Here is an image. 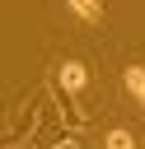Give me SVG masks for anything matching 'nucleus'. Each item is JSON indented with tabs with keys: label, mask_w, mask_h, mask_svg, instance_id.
I'll return each instance as SVG.
<instances>
[{
	"label": "nucleus",
	"mask_w": 145,
	"mask_h": 149,
	"mask_svg": "<svg viewBox=\"0 0 145 149\" xmlns=\"http://www.w3.org/2000/svg\"><path fill=\"white\" fill-rule=\"evenodd\" d=\"M103 144H108V149H136V135H131V130H108Z\"/></svg>",
	"instance_id": "20e7f679"
},
{
	"label": "nucleus",
	"mask_w": 145,
	"mask_h": 149,
	"mask_svg": "<svg viewBox=\"0 0 145 149\" xmlns=\"http://www.w3.org/2000/svg\"><path fill=\"white\" fill-rule=\"evenodd\" d=\"M122 79H126L131 98H145V65H126V70H122Z\"/></svg>",
	"instance_id": "f03ea898"
},
{
	"label": "nucleus",
	"mask_w": 145,
	"mask_h": 149,
	"mask_svg": "<svg viewBox=\"0 0 145 149\" xmlns=\"http://www.w3.org/2000/svg\"><path fill=\"white\" fill-rule=\"evenodd\" d=\"M56 84H61L65 93H80V88L89 84V70H84L80 61H61V65H56Z\"/></svg>",
	"instance_id": "f257e3e1"
},
{
	"label": "nucleus",
	"mask_w": 145,
	"mask_h": 149,
	"mask_svg": "<svg viewBox=\"0 0 145 149\" xmlns=\"http://www.w3.org/2000/svg\"><path fill=\"white\" fill-rule=\"evenodd\" d=\"M140 107H145V98H140Z\"/></svg>",
	"instance_id": "423d86ee"
},
{
	"label": "nucleus",
	"mask_w": 145,
	"mask_h": 149,
	"mask_svg": "<svg viewBox=\"0 0 145 149\" xmlns=\"http://www.w3.org/2000/svg\"><path fill=\"white\" fill-rule=\"evenodd\" d=\"M56 149H80V144H75V140H61V144H56Z\"/></svg>",
	"instance_id": "39448f33"
},
{
	"label": "nucleus",
	"mask_w": 145,
	"mask_h": 149,
	"mask_svg": "<svg viewBox=\"0 0 145 149\" xmlns=\"http://www.w3.org/2000/svg\"><path fill=\"white\" fill-rule=\"evenodd\" d=\"M70 9H75L84 23H98V19H103V5H98V0H70Z\"/></svg>",
	"instance_id": "7ed1b4c3"
}]
</instances>
